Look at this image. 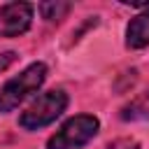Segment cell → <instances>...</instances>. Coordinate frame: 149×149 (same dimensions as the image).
<instances>
[{
	"label": "cell",
	"instance_id": "1",
	"mask_svg": "<svg viewBox=\"0 0 149 149\" xmlns=\"http://www.w3.org/2000/svg\"><path fill=\"white\" fill-rule=\"evenodd\" d=\"M47 79V65L44 63H30L23 72H19L14 79H9L0 88V114L12 112L23 102L30 93H35Z\"/></svg>",
	"mask_w": 149,
	"mask_h": 149
},
{
	"label": "cell",
	"instance_id": "2",
	"mask_svg": "<svg viewBox=\"0 0 149 149\" xmlns=\"http://www.w3.org/2000/svg\"><path fill=\"white\" fill-rule=\"evenodd\" d=\"M65 107H68V95L63 91H47L35 102H30V107L26 112H21L19 126L26 130H40V128L54 123L65 112Z\"/></svg>",
	"mask_w": 149,
	"mask_h": 149
},
{
	"label": "cell",
	"instance_id": "3",
	"mask_svg": "<svg viewBox=\"0 0 149 149\" xmlns=\"http://www.w3.org/2000/svg\"><path fill=\"white\" fill-rule=\"evenodd\" d=\"M98 128H100V121L95 116H91V114L72 116L61 126V130H56L49 137L47 149H77V147H84L88 140H93L98 135Z\"/></svg>",
	"mask_w": 149,
	"mask_h": 149
},
{
	"label": "cell",
	"instance_id": "4",
	"mask_svg": "<svg viewBox=\"0 0 149 149\" xmlns=\"http://www.w3.org/2000/svg\"><path fill=\"white\" fill-rule=\"evenodd\" d=\"M33 23V5L7 2L0 5V37H19Z\"/></svg>",
	"mask_w": 149,
	"mask_h": 149
},
{
	"label": "cell",
	"instance_id": "5",
	"mask_svg": "<svg viewBox=\"0 0 149 149\" xmlns=\"http://www.w3.org/2000/svg\"><path fill=\"white\" fill-rule=\"evenodd\" d=\"M147 44H149V12L137 14L126 28V47L128 49H142Z\"/></svg>",
	"mask_w": 149,
	"mask_h": 149
},
{
	"label": "cell",
	"instance_id": "6",
	"mask_svg": "<svg viewBox=\"0 0 149 149\" xmlns=\"http://www.w3.org/2000/svg\"><path fill=\"white\" fill-rule=\"evenodd\" d=\"M70 9H72V5H70V2H61V0H56V2H42V5H40V14H42V19H47V21H58V19H63Z\"/></svg>",
	"mask_w": 149,
	"mask_h": 149
},
{
	"label": "cell",
	"instance_id": "7",
	"mask_svg": "<svg viewBox=\"0 0 149 149\" xmlns=\"http://www.w3.org/2000/svg\"><path fill=\"white\" fill-rule=\"evenodd\" d=\"M107 149H140V142L137 140H130V137H121V140L109 142Z\"/></svg>",
	"mask_w": 149,
	"mask_h": 149
},
{
	"label": "cell",
	"instance_id": "8",
	"mask_svg": "<svg viewBox=\"0 0 149 149\" xmlns=\"http://www.w3.org/2000/svg\"><path fill=\"white\" fill-rule=\"evenodd\" d=\"M19 56H16V51H5V54H0V72H5L14 61H16Z\"/></svg>",
	"mask_w": 149,
	"mask_h": 149
}]
</instances>
